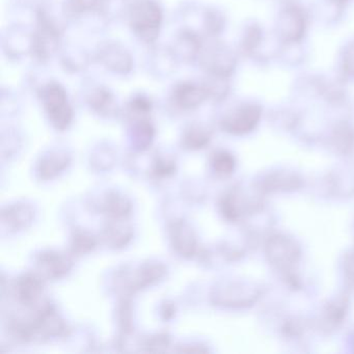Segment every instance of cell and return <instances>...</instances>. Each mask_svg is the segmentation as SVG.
<instances>
[{
    "label": "cell",
    "instance_id": "obj_1",
    "mask_svg": "<svg viewBox=\"0 0 354 354\" xmlns=\"http://www.w3.org/2000/svg\"><path fill=\"white\" fill-rule=\"evenodd\" d=\"M130 26L134 34L145 42L156 40L162 22V12L152 0H140L130 10Z\"/></svg>",
    "mask_w": 354,
    "mask_h": 354
},
{
    "label": "cell",
    "instance_id": "obj_2",
    "mask_svg": "<svg viewBox=\"0 0 354 354\" xmlns=\"http://www.w3.org/2000/svg\"><path fill=\"white\" fill-rule=\"evenodd\" d=\"M265 254L271 266L277 270L291 274L299 263L301 250L295 240L286 235H272L265 244Z\"/></svg>",
    "mask_w": 354,
    "mask_h": 354
},
{
    "label": "cell",
    "instance_id": "obj_3",
    "mask_svg": "<svg viewBox=\"0 0 354 354\" xmlns=\"http://www.w3.org/2000/svg\"><path fill=\"white\" fill-rule=\"evenodd\" d=\"M41 96L51 124L61 131L67 129L73 119V111L65 88L59 84H49L43 88Z\"/></svg>",
    "mask_w": 354,
    "mask_h": 354
},
{
    "label": "cell",
    "instance_id": "obj_4",
    "mask_svg": "<svg viewBox=\"0 0 354 354\" xmlns=\"http://www.w3.org/2000/svg\"><path fill=\"white\" fill-rule=\"evenodd\" d=\"M260 296V290L248 283L225 281L219 283L212 292L215 304L227 308H244L252 306Z\"/></svg>",
    "mask_w": 354,
    "mask_h": 354
},
{
    "label": "cell",
    "instance_id": "obj_5",
    "mask_svg": "<svg viewBox=\"0 0 354 354\" xmlns=\"http://www.w3.org/2000/svg\"><path fill=\"white\" fill-rule=\"evenodd\" d=\"M169 239L174 250L184 258H192L196 250L194 230L186 221H175L169 225Z\"/></svg>",
    "mask_w": 354,
    "mask_h": 354
},
{
    "label": "cell",
    "instance_id": "obj_6",
    "mask_svg": "<svg viewBox=\"0 0 354 354\" xmlns=\"http://www.w3.org/2000/svg\"><path fill=\"white\" fill-rule=\"evenodd\" d=\"M260 120V111L254 106H245L238 109L223 122L225 131L235 136H242L254 129Z\"/></svg>",
    "mask_w": 354,
    "mask_h": 354
},
{
    "label": "cell",
    "instance_id": "obj_7",
    "mask_svg": "<svg viewBox=\"0 0 354 354\" xmlns=\"http://www.w3.org/2000/svg\"><path fill=\"white\" fill-rule=\"evenodd\" d=\"M37 265L43 277L57 279L65 277L72 268V262L65 254L57 252H42L38 257Z\"/></svg>",
    "mask_w": 354,
    "mask_h": 354
},
{
    "label": "cell",
    "instance_id": "obj_8",
    "mask_svg": "<svg viewBox=\"0 0 354 354\" xmlns=\"http://www.w3.org/2000/svg\"><path fill=\"white\" fill-rule=\"evenodd\" d=\"M43 293V283L35 274H26L18 279L15 294L18 301L26 306H32L40 299Z\"/></svg>",
    "mask_w": 354,
    "mask_h": 354
},
{
    "label": "cell",
    "instance_id": "obj_9",
    "mask_svg": "<svg viewBox=\"0 0 354 354\" xmlns=\"http://www.w3.org/2000/svg\"><path fill=\"white\" fill-rule=\"evenodd\" d=\"M206 91L192 82H183L176 86L174 100L183 109H194L206 98Z\"/></svg>",
    "mask_w": 354,
    "mask_h": 354
},
{
    "label": "cell",
    "instance_id": "obj_10",
    "mask_svg": "<svg viewBox=\"0 0 354 354\" xmlns=\"http://www.w3.org/2000/svg\"><path fill=\"white\" fill-rule=\"evenodd\" d=\"M34 216V209L26 204L13 205L3 211V225H7L8 229L15 231L28 227Z\"/></svg>",
    "mask_w": 354,
    "mask_h": 354
},
{
    "label": "cell",
    "instance_id": "obj_11",
    "mask_svg": "<svg viewBox=\"0 0 354 354\" xmlns=\"http://www.w3.org/2000/svg\"><path fill=\"white\" fill-rule=\"evenodd\" d=\"M165 267L161 264H146L138 269L134 279L130 283V289L138 291L156 283L165 275Z\"/></svg>",
    "mask_w": 354,
    "mask_h": 354
},
{
    "label": "cell",
    "instance_id": "obj_12",
    "mask_svg": "<svg viewBox=\"0 0 354 354\" xmlns=\"http://www.w3.org/2000/svg\"><path fill=\"white\" fill-rule=\"evenodd\" d=\"M70 163V157L67 154L55 153L45 156L39 163L38 174L41 179L49 180L57 177L59 173L65 171Z\"/></svg>",
    "mask_w": 354,
    "mask_h": 354
},
{
    "label": "cell",
    "instance_id": "obj_13",
    "mask_svg": "<svg viewBox=\"0 0 354 354\" xmlns=\"http://www.w3.org/2000/svg\"><path fill=\"white\" fill-rule=\"evenodd\" d=\"M301 185L299 178L293 174L274 173L265 178L263 189L265 192H292Z\"/></svg>",
    "mask_w": 354,
    "mask_h": 354
},
{
    "label": "cell",
    "instance_id": "obj_14",
    "mask_svg": "<svg viewBox=\"0 0 354 354\" xmlns=\"http://www.w3.org/2000/svg\"><path fill=\"white\" fill-rule=\"evenodd\" d=\"M104 210L113 218H125L130 214L131 204L125 196L111 194L105 200Z\"/></svg>",
    "mask_w": 354,
    "mask_h": 354
},
{
    "label": "cell",
    "instance_id": "obj_15",
    "mask_svg": "<svg viewBox=\"0 0 354 354\" xmlns=\"http://www.w3.org/2000/svg\"><path fill=\"white\" fill-rule=\"evenodd\" d=\"M210 142V134L200 126L192 125L186 130L183 136V145L189 150H200Z\"/></svg>",
    "mask_w": 354,
    "mask_h": 354
},
{
    "label": "cell",
    "instance_id": "obj_16",
    "mask_svg": "<svg viewBox=\"0 0 354 354\" xmlns=\"http://www.w3.org/2000/svg\"><path fill=\"white\" fill-rule=\"evenodd\" d=\"M132 237V231L123 225L111 223L104 231V240L113 248H123Z\"/></svg>",
    "mask_w": 354,
    "mask_h": 354
},
{
    "label": "cell",
    "instance_id": "obj_17",
    "mask_svg": "<svg viewBox=\"0 0 354 354\" xmlns=\"http://www.w3.org/2000/svg\"><path fill=\"white\" fill-rule=\"evenodd\" d=\"M213 171L221 177H227L235 171L236 160L231 153L219 151L213 155L211 160Z\"/></svg>",
    "mask_w": 354,
    "mask_h": 354
},
{
    "label": "cell",
    "instance_id": "obj_18",
    "mask_svg": "<svg viewBox=\"0 0 354 354\" xmlns=\"http://www.w3.org/2000/svg\"><path fill=\"white\" fill-rule=\"evenodd\" d=\"M97 241L94 236L86 232H76L72 239V250L75 254H84L96 248Z\"/></svg>",
    "mask_w": 354,
    "mask_h": 354
},
{
    "label": "cell",
    "instance_id": "obj_19",
    "mask_svg": "<svg viewBox=\"0 0 354 354\" xmlns=\"http://www.w3.org/2000/svg\"><path fill=\"white\" fill-rule=\"evenodd\" d=\"M346 310H347V301H345V298H341L333 304H329L326 312H325L326 320H329V322L333 323V324H337L343 320Z\"/></svg>",
    "mask_w": 354,
    "mask_h": 354
},
{
    "label": "cell",
    "instance_id": "obj_20",
    "mask_svg": "<svg viewBox=\"0 0 354 354\" xmlns=\"http://www.w3.org/2000/svg\"><path fill=\"white\" fill-rule=\"evenodd\" d=\"M92 106L97 111H104L105 107H111L113 104V96L107 91L99 90L92 97Z\"/></svg>",
    "mask_w": 354,
    "mask_h": 354
},
{
    "label": "cell",
    "instance_id": "obj_21",
    "mask_svg": "<svg viewBox=\"0 0 354 354\" xmlns=\"http://www.w3.org/2000/svg\"><path fill=\"white\" fill-rule=\"evenodd\" d=\"M343 268L345 279L350 285L354 286V248L346 254Z\"/></svg>",
    "mask_w": 354,
    "mask_h": 354
},
{
    "label": "cell",
    "instance_id": "obj_22",
    "mask_svg": "<svg viewBox=\"0 0 354 354\" xmlns=\"http://www.w3.org/2000/svg\"><path fill=\"white\" fill-rule=\"evenodd\" d=\"M169 339L167 335H159L149 339L147 343L149 351H162L161 348H167L169 346Z\"/></svg>",
    "mask_w": 354,
    "mask_h": 354
},
{
    "label": "cell",
    "instance_id": "obj_23",
    "mask_svg": "<svg viewBox=\"0 0 354 354\" xmlns=\"http://www.w3.org/2000/svg\"><path fill=\"white\" fill-rule=\"evenodd\" d=\"M174 169H175V165H174L173 162H169V161H159L156 165V171L158 175H169V174L173 173Z\"/></svg>",
    "mask_w": 354,
    "mask_h": 354
},
{
    "label": "cell",
    "instance_id": "obj_24",
    "mask_svg": "<svg viewBox=\"0 0 354 354\" xmlns=\"http://www.w3.org/2000/svg\"><path fill=\"white\" fill-rule=\"evenodd\" d=\"M353 346H354V337H353Z\"/></svg>",
    "mask_w": 354,
    "mask_h": 354
}]
</instances>
